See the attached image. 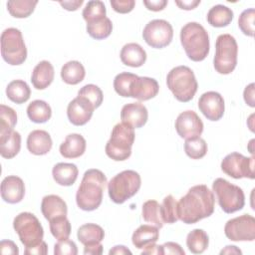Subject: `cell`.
<instances>
[{
    "label": "cell",
    "mask_w": 255,
    "mask_h": 255,
    "mask_svg": "<svg viewBox=\"0 0 255 255\" xmlns=\"http://www.w3.org/2000/svg\"><path fill=\"white\" fill-rule=\"evenodd\" d=\"M159 91L156 80L149 77H138L132 81L129 88V98L138 101H148L154 98Z\"/></svg>",
    "instance_id": "e0dca14e"
},
{
    "label": "cell",
    "mask_w": 255,
    "mask_h": 255,
    "mask_svg": "<svg viewBox=\"0 0 255 255\" xmlns=\"http://www.w3.org/2000/svg\"><path fill=\"white\" fill-rule=\"evenodd\" d=\"M141 254H157V255H162V251H161V245H156L155 243L142 249Z\"/></svg>",
    "instance_id": "6f0895ef"
},
{
    "label": "cell",
    "mask_w": 255,
    "mask_h": 255,
    "mask_svg": "<svg viewBox=\"0 0 255 255\" xmlns=\"http://www.w3.org/2000/svg\"><path fill=\"white\" fill-rule=\"evenodd\" d=\"M55 255H77L78 248L74 241L68 239L58 240L54 246Z\"/></svg>",
    "instance_id": "f6af8a7d"
},
{
    "label": "cell",
    "mask_w": 255,
    "mask_h": 255,
    "mask_svg": "<svg viewBox=\"0 0 255 255\" xmlns=\"http://www.w3.org/2000/svg\"><path fill=\"white\" fill-rule=\"evenodd\" d=\"M87 142L82 134L70 133L60 145V153L66 158H77L84 154Z\"/></svg>",
    "instance_id": "603a6c76"
},
{
    "label": "cell",
    "mask_w": 255,
    "mask_h": 255,
    "mask_svg": "<svg viewBox=\"0 0 255 255\" xmlns=\"http://www.w3.org/2000/svg\"><path fill=\"white\" fill-rule=\"evenodd\" d=\"M141 214L144 221L151 223L158 229L163 226L160 204L156 200H147L142 204Z\"/></svg>",
    "instance_id": "e575fe53"
},
{
    "label": "cell",
    "mask_w": 255,
    "mask_h": 255,
    "mask_svg": "<svg viewBox=\"0 0 255 255\" xmlns=\"http://www.w3.org/2000/svg\"><path fill=\"white\" fill-rule=\"evenodd\" d=\"M103 253V245L101 243L86 245L84 247L85 255H100Z\"/></svg>",
    "instance_id": "f5cc1de1"
},
{
    "label": "cell",
    "mask_w": 255,
    "mask_h": 255,
    "mask_svg": "<svg viewBox=\"0 0 255 255\" xmlns=\"http://www.w3.org/2000/svg\"><path fill=\"white\" fill-rule=\"evenodd\" d=\"M221 169L235 179L243 177L254 179V156L247 157L239 152H231L222 159Z\"/></svg>",
    "instance_id": "7c38bea8"
},
{
    "label": "cell",
    "mask_w": 255,
    "mask_h": 255,
    "mask_svg": "<svg viewBox=\"0 0 255 255\" xmlns=\"http://www.w3.org/2000/svg\"><path fill=\"white\" fill-rule=\"evenodd\" d=\"M142 38L151 48H164L168 46L172 41V26L169 22L163 19L151 20L145 25L142 31Z\"/></svg>",
    "instance_id": "8fae6325"
},
{
    "label": "cell",
    "mask_w": 255,
    "mask_h": 255,
    "mask_svg": "<svg viewBox=\"0 0 255 255\" xmlns=\"http://www.w3.org/2000/svg\"><path fill=\"white\" fill-rule=\"evenodd\" d=\"M136 78L135 74L123 72L114 79V89L118 95L124 98H129V88L132 81Z\"/></svg>",
    "instance_id": "60d3db41"
},
{
    "label": "cell",
    "mask_w": 255,
    "mask_h": 255,
    "mask_svg": "<svg viewBox=\"0 0 255 255\" xmlns=\"http://www.w3.org/2000/svg\"><path fill=\"white\" fill-rule=\"evenodd\" d=\"M86 29L92 38L96 40H103L111 35L113 31V23L110 18L106 17L100 21L87 24Z\"/></svg>",
    "instance_id": "8d00e7d4"
},
{
    "label": "cell",
    "mask_w": 255,
    "mask_h": 255,
    "mask_svg": "<svg viewBox=\"0 0 255 255\" xmlns=\"http://www.w3.org/2000/svg\"><path fill=\"white\" fill-rule=\"evenodd\" d=\"M159 237L158 228L154 225L142 224L135 229L131 236V242L137 249H144L154 244Z\"/></svg>",
    "instance_id": "d4e9b609"
},
{
    "label": "cell",
    "mask_w": 255,
    "mask_h": 255,
    "mask_svg": "<svg viewBox=\"0 0 255 255\" xmlns=\"http://www.w3.org/2000/svg\"><path fill=\"white\" fill-rule=\"evenodd\" d=\"M212 192L215 193L218 204L225 213H234L244 207L245 195L242 188L224 178L219 177L213 181Z\"/></svg>",
    "instance_id": "ba28073f"
},
{
    "label": "cell",
    "mask_w": 255,
    "mask_h": 255,
    "mask_svg": "<svg viewBox=\"0 0 255 255\" xmlns=\"http://www.w3.org/2000/svg\"><path fill=\"white\" fill-rule=\"evenodd\" d=\"M120 57L123 64L132 68L140 67L146 61V53L137 43L126 44L121 50Z\"/></svg>",
    "instance_id": "cb8c5ba5"
},
{
    "label": "cell",
    "mask_w": 255,
    "mask_h": 255,
    "mask_svg": "<svg viewBox=\"0 0 255 255\" xmlns=\"http://www.w3.org/2000/svg\"><path fill=\"white\" fill-rule=\"evenodd\" d=\"M175 129L181 138H194L201 135L203 123L194 111H184L175 120Z\"/></svg>",
    "instance_id": "5bb4252c"
},
{
    "label": "cell",
    "mask_w": 255,
    "mask_h": 255,
    "mask_svg": "<svg viewBox=\"0 0 255 255\" xmlns=\"http://www.w3.org/2000/svg\"><path fill=\"white\" fill-rule=\"evenodd\" d=\"M180 43L191 61H203L209 54L210 42L208 33L197 22H189L181 28Z\"/></svg>",
    "instance_id": "3957f363"
},
{
    "label": "cell",
    "mask_w": 255,
    "mask_h": 255,
    "mask_svg": "<svg viewBox=\"0 0 255 255\" xmlns=\"http://www.w3.org/2000/svg\"><path fill=\"white\" fill-rule=\"evenodd\" d=\"M50 223V231L57 240L68 239L71 234V223L67 216L55 218Z\"/></svg>",
    "instance_id": "ab89813d"
},
{
    "label": "cell",
    "mask_w": 255,
    "mask_h": 255,
    "mask_svg": "<svg viewBox=\"0 0 255 255\" xmlns=\"http://www.w3.org/2000/svg\"><path fill=\"white\" fill-rule=\"evenodd\" d=\"M0 250L2 254H12V255L19 254L18 246L11 240H2L0 242Z\"/></svg>",
    "instance_id": "c3c4849f"
},
{
    "label": "cell",
    "mask_w": 255,
    "mask_h": 255,
    "mask_svg": "<svg viewBox=\"0 0 255 255\" xmlns=\"http://www.w3.org/2000/svg\"><path fill=\"white\" fill-rule=\"evenodd\" d=\"M175 4L183 10H192L197 5L200 4V0H183V1H175Z\"/></svg>",
    "instance_id": "11a10c76"
},
{
    "label": "cell",
    "mask_w": 255,
    "mask_h": 255,
    "mask_svg": "<svg viewBox=\"0 0 255 255\" xmlns=\"http://www.w3.org/2000/svg\"><path fill=\"white\" fill-rule=\"evenodd\" d=\"M25 184L22 178L8 175L1 182V197L5 202L15 204L24 198Z\"/></svg>",
    "instance_id": "ac0fdd59"
},
{
    "label": "cell",
    "mask_w": 255,
    "mask_h": 255,
    "mask_svg": "<svg viewBox=\"0 0 255 255\" xmlns=\"http://www.w3.org/2000/svg\"><path fill=\"white\" fill-rule=\"evenodd\" d=\"M225 236L231 241H253L255 239V218L243 214L229 219L224 226Z\"/></svg>",
    "instance_id": "4fadbf2b"
},
{
    "label": "cell",
    "mask_w": 255,
    "mask_h": 255,
    "mask_svg": "<svg viewBox=\"0 0 255 255\" xmlns=\"http://www.w3.org/2000/svg\"><path fill=\"white\" fill-rule=\"evenodd\" d=\"M78 96L86 98L94 106L95 109L99 108L102 105L104 99L102 90L94 84H88L82 87L78 92Z\"/></svg>",
    "instance_id": "7bdbcfd3"
},
{
    "label": "cell",
    "mask_w": 255,
    "mask_h": 255,
    "mask_svg": "<svg viewBox=\"0 0 255 255\" xmlns=\"http://www.w3.org/2000/svg\"><path fill=\"white\" fill-rule=\"evenodd\" d=\"M41 211L44 217L48 221H51L58 217L67 216L68 208L64 199L58 195L50 194L43 197L41 202Z\"/></svg>",
    "instance_id": "44dd1931"
},
{
    "label": "cell",
    "mask_w": 255,
    "mask_h": 255,
    "mask_svg": "<svg viewBox=\"0 0 255 255\" xmlns=\"http://www.w3.org/2000/svg\"><path fill=\"white\" fill-rule=\"evenodd\" d=\"M134 137V128L132 127L123 122L117 124L106 144L105 150L107 155L116 161L128 159L131 154Z\"/></svg>",
    "instance_id": "5b68a950"
},
{
    "label": "cell",
    "mask_w": 255,
    "mask_h": 255,
    "mask_svg": "<svg viewBox=\"0 0 255 255\" xmlns=\"http://www.w3.org/2000/svg\"><path fill=\"white\" fill-rule=\"evenodd\" d=\"M243 98L245 103L250 106L251 108L255 107V102H254V84L251 83L250 85H248L243 93Z\"/></svg>",
    "instance_id": "816d5d0a"
},
{
    "label": "cell",
    "mask_w": 255,
    "mask_h": 255,
    "mask_svg": "<svg viewBox=\"0 0 255 255\" xmlns=\"http://www.w3.org/2000/svg\"><path fill=\"white\" fill-rule=\"evenodd\" d=\"M48 253V246L45 241H42L40 244L34 246L25 248L24 254L26 255H46Z\"/></svg>",
    "instance_id": "681fc988"
},
{
    "label": "cell",
    "mask_w": 255,
    "mask_h": 255,
    "mask_svg": "<svg viewBox=\"0 0 255 255\" xmlns=\"http://www.w3.org/2000/svg\"><path fill=\"white\" fill-rule=\"evenodd\" d=\"M79 170L76 164L68 162H59L54 165L52 175L56 183L62 186L73 185L78 177Z\"/></svg>",
    "instance_id": "484cf974"
},
{
    "label": "cell",
    "mask_w": 255,
    "mask_h": 255,
    "mask_svg": "<svg viewBox=\"0 0 255 255\" xmlns=\"http://www.w3.org/2000/svg\"><path fill=\"white\" fill-rule=\"evenodd\" d=\"M106 184L107 176L103 171L96 168L88 169L76 193L78 207L85 211L96 210L102 203Z\"/></svg>",
    "instance_id": "7a4b0ae2"
},
{
    "label": "cell",
    "mask_w": 255,
    "mask_h": 255,
    "mask_svg": "<svg viewBox=\"0 0 255 255\" xmlns=\"http://www.w3.org/2000/svg\"><path fill=\"white\" fill-rule=\"evenodd\" d=\"M161 251H162V255H165V254L184 255L185 254L181 246L175 242H165L164 244L161 245Z\"/></svg>",
    "instance_id": "7dc6e473"
},
{
    "label": "cell",
    "mask_w": 255,
    "mask_h": 255,
    "mask_svg": "<svg viewBox=\"0 0 255 255\" xmlns=\"http://www.w3.org/2000/svg\"><path fill=\"white\" fill-rule=\"evenodd\" d=\"M7 98L15 104L26 103L31 96V90L28 84L23 80H14L6 88Z\"/></svg>",
    "instance_id": "4dcf8cb0"
},
{
    "label": "cell",
    "mask_w": 255,
    "mask_h": 255,
    "mask_svg": "<svg viewBox=\"0 0 255 255\" xmlns=\"http://www.w3.org/2000/svg\"><path fill=\"white\" fill-rule=\"evenodd\" d=\"M233 11L227 6L218 4L209 9L207 13V22L216 28L228 26L233 20Z\"/></svg>",
    "instance_id": "83f0119b"
},
{
    "label": "cell",
    "mask_w": 255,
    "mask_h": 255,
    "mask_svg": "<svg viewBox=\"0 0 255 255\" xmlns=\"http://www.w3.org/2000/svg\"><path fill=\"white\" fill-rule=\"evenodd\" d=\"M77 237L78 240L86 245H92L101 243L104 240L105 237V231L104 229L95 223H86L80 226V228L77 231Z\"/></svg>",
    "instance_id": "4316f807"
},
{
    "label": "cell",
    "mask_w": 255,
    "mask_h": 255,
    "mask_svg": "<svg viewBox=\"0 0 255 255\" xmlns=\"http://www.w3.org/2000/svg\"><path fill=\"white\" fill-rule=\"evenodd\" d=\"M27 116L33 123L44 124L51 119L52 110L45 101L35 100L27 107Z\"/></svg>",
    "instance_id": "1f68e13d"
},
{
    "label": "cell",
    "mask_w": 255,
    "mask_h": 255,
    "mask_svg": "<svg viewBox=\"0 0 255 255\" xmlns=\"http://www.w3.org/2000/svg\"><path fill=\"white\" fill-rule=\"evenodd\" d=\"M160 208H161L162 220L164 223L172 224L178 220L177 202L171 194H169L163 198Z\"/></svg>",
    "instance_id": "b9f144b4"
},
{
    "label": "cell",
    "mask_w": 255,
    "mask_h": 255,
    "mask_svg": "<svg viewBox=\"0 0 255 255\" xmlns=\"http://www.w3.org/2000/svg\"><path fill=\"white\" fill-rule=\"evenodd\" d=\"M209 244V237L203 229H193L187 234L186 246L193 254L203 253Z\"/></svg>",
    "instance_id": "d6a6232c"
},
{
    "label": "cell",
    "mask_w": 255,
    "mask_h": 255,
    "mask_svg": "<svg viewBox=\"0 0 255 255\" xmlns=\"http://www.w3.org/2000/svg\"><path fill=\"white\" fill-rule=\"evenodd\" d=\"M53 145L51 135L43 129L32 130L27 137V148L35 155L47 154Z\"/></svg>",
    "instance_id": "ffe728a7"
},
{
    "label": "cell",
    "mask_w": 255,
    "mask_h": 255,
    "mask_svg": "<svg viewBox=\"0 0 255 255\" xmlns=\"http://www.w3.org/2000/svg\"><path fill=\"white\" fill-rule=\"evenodd\" d=\"M148 119V112L144 105L140 103H129L125 105L121 111V120L132 127L139 128L143 127Z\"/></svg>",
    "instance_id": "d6986e66"
},
{
    "label": "cell",
    "mask_w": 255,
    "mask_h": 255,
    "mask_svg": "<svg viewBox=\"0 0 255 255\" xmlns=\"http://www.w3.org/2000/svg\"><path fill=\"white\" fill-rule=\"evenodd\" d=\"M166 85L174 98L182 103L191 101L198 88L194 73L187 66L171 69L166 77Z\"/></svg>",
    "instance_id": "277c9868"
},
{
    "label": "cell",
    "mask_w": 255,
    "mask_h": 255,
    "mask_svg": "<svg viewBox=\"0 0 255 255\" xmlns=\"http://www.w3.org/2000/svg\"><path fill=\"white\" fill-rule=\"evenodd\" d=\"M198 109L207 120L212 122L219 121L225 111L223 97L214 91L206 92L198 100Z\"/></svg>",
    "instance_id": "9a60e30c"
},
{
    "label": "cell",
    "mask_w": 255,
    "mask_h": 255,
    "mask_svg": "<svg viewBox=\"0 0 255 255\" xmlns=\"http://www.w3.org/2000/svg\"><path fill=\"white\" fill-rule=\"evenodd\" d=\"M184 151L192 159L202 158L207 152V143L200 136L185 139Z\"/></svg>",
    "instance_id": "f35d334b"
},
{
    "label": "cell",
    "mask_w": 255,
    "mask_h": 255,
    "mask_svg": "<svg viewBox=\"0 0 255 255\" xmlns=\"http://www.w3.org/2000/svg\"><path fill=\"white\" fill-rule=\"evenodd\" d=\"M21 148V135L13 130L0 137V154L4 158H13L18 154Z\"/></svg>",
    "instance_id": "f546056e"
},
{
    "label": "cell",
    "mask_w": 255,
    "mask_h": 255,
    "mask_svg": "<svg viewBox=\"0 0 255 255\" xmlns=\"http://www.w3.org/2000/svg\"><path fill=\"white\" fill-rule=\"evenodd\" d=\"M213 192L205 184H197L177 202L178 219L185 224H193L209 217L214 211Z\"/></svg>",
    "instance_id": "6da1fadb"
},
{
    "label": "cell",
    "mask_w": 255,
    "mask_h": 255,
    "mask_svg": "<svg viewBox=\"0 0 255 255\" xmlns=\"http://www.w3.org/2000/svg\"><path fill=\"white\" fill-rule=\"evenodd\" d=\"M94 111V106L86 98L78 96L69 103L67 116L74 126H84L91 120Z\"/></svg>",
    "instance_id": "2e32d148"
},
{
    "label": "cell",
    "mask_w": 255,
    "mask_h": 255,
    "mask_svg": "<svg viewBox=\"0 0 255 255\" xmlns=\"http://www.w3.org/2000/svg\"><path fill=\"white\" fill-rule=\"evenodd\" d=\"M1 56L12 66H18L27 58V48L22 33L17 28H7L1 34Z\"/></svg>",
    "instance_id": "9c48e42d"
},
{
    "label": "cell",
    "mask_w": 255,
    "mask_h": 255,
    "mask_svg": "<svg viewBox=\"0 0 255 255\" xmlns=\"http://www.w3.org/2000/svg\"><path fill=\"white\" fill-rule=\"evenodd\" d=\"M143 5L150 11L158 12L164 9L167 5L166 0H143Z\"/></svg>",
    "instance_id": "f907efd6"
},
{
    "label": "cell",
    "mask_w": 255,
    "mask_h": 255,
    "mask_svg": "<svg viewBox=\"0 0 255 255\" xmlns=\"http://www.w3.org/2000/svg\"><path fill=\"white\" fill-rule=\"evenodd\" d=\"M220 254H242V251L234 245H228L220 251Z\"/></svg>",
    "instance_id": "680465c9"
},
{
    "label": "cell",
    "mask_w": 255,
    "mask_h": 255,
    "mask_svg": "<svg viewBox=\"0 0 255 255\" xmlns=\"http://www.w3.org/2000/svg\"><path fill=\"white\" fill-rule=\"evenodd\" d=\"M54 67L49 61H41L33 69L31 82L35 89L44 90L48 88L54 80Z\"/></svg>",
    "instance_id": "7402d4cb"
},
{
    "label": "cell",
    "mask_w": 255,
    "mask_h": 255,
    "mask_svg": "<svg viewBox=\"0 0 255 255\" xmlns=\"http://www.w3.org/2000/svg\"><path fill=\"white\" fill-rule=\"evenodd\" d=\"M84 3L83 0H74V1H60L59 4L68 11H76Z\"/></svg>",
    "instance_id": "db71d44e"
},
{
    "label": "cell",
    "mask_w": 255,
    "mask_h": 255,
    "mask_svg": "<svg viewBox=\"0 0 255 255\" xmlns=\"http://www.w3.org/2000/svg\"><path fill=\"white\" fill-rule=\"evenodd\" d=\"M37 0H10L7 2V9L15 18H27L35 10Z\"/></svg>",
    "instance_id": "836d02e7"
},
{
    "label": "cell",
    "mask_w": 255,
    "mask_h": 255,
    "mask_svg": "<svg viewBox=\"0 0 255 255\" xmlns=\"http://www.w3.org/2000/svg\"><path fill=\"white\" fill-rule=\"evenodd\" d=\"M135 1L134 0H112L111 6L113 9L121 14H127L132 11L134 8Z\"/></svg>",
    "instance_id": "bcb514c9"
},
{
    "label": "cell",
    "mask_w": 255,
    "mask_h": 255,
    "mask_svg": "<svg viewBox=\"0 0 255 255\" xmlns=\"http://www.w3.org/2000/svg\"><path fill=\"white\" fill-rule=\"evenodd\" d=\"M141 185L140 175L134 170H124L115 175L108 183V192L112 201L122 204L137 193Z\"/></svg>",
    "instance_id": "8992f818"
},
{
    "label": "cell",
    "mask_w": 255,
    "mask_h": 255,
    "mask_svg": "<svg viewBox=\"0 0 255 255\" xmlns=\"http://www.w3.org/2000/svg\"><path fill=\"white\" fill-rule=\"evenodd\" d=\"M254 18H255L254 8L246 9L240 14L238 19V26L244 35L249 37L254 36Z\"/></svg>",
    "instance_id": "ee69618b"
},
{
    "label": "cell",
    "mask_w": 255,
    "mask_h": 255,
    "mask_svg": "<svg viewBox=\"0 0 255 255\" xmlns=\"http://www.w3.org/2000/svg\"><path fill=\"white\" fill-rule=\"evenodd\" d=\"M17 124L16 112L5 105L0 106V137L14 130Z\"/></svg>",
    "instance_id": "74e56055"
},
{
    "label": "cell",
    "mask_w": 255,
    "mask_h": 255,
    "mask_svg": "<svg viewBox=\"0 0 255 255\" xmlns=\"http://www.w3.org/2000/svg\"><path fill=\"white\" fill-rule=\"evenodd\" d=\"M109 254L112 255V254H116V255H124V254H131V251L127 248L126 246L124 245H117V246H114L110 251H109Z\"/></svg>",
    "instance_id": "9f6ffc18"
},
{
    "label": "cell",
    "mask_w": 255,
    "mask_h": 255,
    "mask_svg": "<svg viewBox=\"0 0 255 255\" xmlns=\"http://www.w3.org/2000/svg\"><path fill=\"white\" fill-rule=\"evenodd\" d=\"M238 45L230 34H221L215 43V56L213 66L217 73L228 75L232 73L237 65Z\"/></svg>",
    "instance_id": "52a82bcc"
},
{
    "label": "cell",
    "mask_w": 255,
    "mask_h": 255,
    "mask_svg": "<svg viewBox=\"0 0 255 255\" xmlns=\"http://www.w3.org/2000/svg\"><path fill=\"white\" fill-rule=\"evenodd\" d=\"M107 10L104 2L100 0H94V1H89L85 8L83 9V18L87 22V24L94 23L97 21H100L104 18H106Z\"/></svg>",
    "instance_id": "d590c367"
},
{
    "label": "cell",
    "mask_w": 255,
    "mask_h": 255,
    "mask_svg": "<svg viewBox=\"0 0 255 255\" xmlns=\"http://www.w3.org/2000/svg\"><path fill=\"white\" fill-rule=\"evenodd\" d=\"M86 76V71L79 61H69L61 69V78L68 85L81 83Z\"/></svg>",
    "instance_id": "f1b7e54d"
},
{
    "label": "cell",
    "mask_w": 255,
    "mask_h": 255,
    "mask_svg": "<svg viewBox=\"0 0 255 255\" xmlns=\"http://www.w3.org/2000/svg\"><path fill=\"white\" fill-rule=\"evenodd\" d=\"M13 227L25 248L34 247L43 241L44 229L39 219L31 212H21L16 215Z\"/></svg>",
    "instance_id": "30bf717a"
}]
</instances>
